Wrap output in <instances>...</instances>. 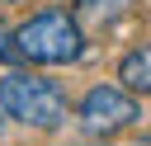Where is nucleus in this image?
Wrapping results in <instances>:
<instances>
[{"label":"nucleus","instance_id":"obj_3","mask_svg":"<svg viewBox=\"0 0 151 146\" xmlns=\"http://www.w3.org/2000/svg\"><path fill=\"white\" fill-rule=\"evenodd\" d=\"M76 118H80V127H85L90 137H118L123 127H132V122L142 118V108H137V99H132L123 85H94V89L80 99Z\"/></svg>","mask_w":151,"mask_h":146},{"label":"nucleus","instance_id":"obj_4","mask_svg":"<svg viewBox=\"0 0 151 146\" xmlns=\"http://www.w3.org/2000/svg\"><path fill=\"white\" fill-rule=\"evenodd\" d=\"M118 80L127 94H151V42L132 47L123 61H118Z\"/></svg>","mask_w":151,"mask_h":146},{"label":"nucleus","instance_id":"obj_1","mask_svg":"<svg viewBox=\"0 0 151 146\" xmlns=\"http://www.w3.org/2000/svg\"><path fill=\"white\" fill-rule=\"evenodd\" d=\"M9 38H14V57L19 61H33V66H66V61H76L85 52L80 19L66 14V9H38Z\"/></svg>","mask_w":151,"mask_h":146},{"label":"nucleus","instance_id":"obj_5","mask_svg":"<svg viewBox=\"0 0 151 146\" xmlns=\"http://www.w3.org/2000/svg\"><path fill=\"white\" fill-rule=\"evenodd\" d=\"M132 5L137 0H76V19H85L94 28H113L118 19L132 14Z\"/></svg>","mask_w":151,"mask_h":146},{"label":"nucleus","instance_id":"obj_2","mask_svg":"<svg viewBox=\"0 0 151 146\" xmlns=\"http://www.w3.org/2000/svg\"><path fill=\"white\" fill-rule=\"evenodd\" d=\"M0 113L33 127V132H52L66 122L71 104L57 80L33 75V71H9V75H0Z\"/></svg>","mask_w":151,"mask_h":146},{"label":"nucleus","instance_id":"obj_6","mask_svg":"<svg viewBox=\"0 0 151 146\" xmlns=\"http://www.w3.org/2000/svg\"><path fill=\"white\" fill-rule=\"evenodd\" d=\"M0 132H5V113H0Z\"/></svg>","mask_w":151,"mask_h":146}]
</instances>
